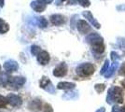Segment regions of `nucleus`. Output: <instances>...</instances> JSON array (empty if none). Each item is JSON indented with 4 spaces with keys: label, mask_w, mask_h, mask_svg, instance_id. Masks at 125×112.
Returning a JSON list of instances; mask_svg holds the SVG:
<instances>
[{
    "label": "nucleus",
    "mask_w": 125,
    "mask_h": 112,
    "mask_svg": "<svg viewBox=\"0 0 125 112\" xmlns=\"http://www.w3.org/2000/svg\"><path fill=\"white\" fill-rule=\"evenodd\" d=\"M86 42L92 46V51L94 53L102 54L104 51V38L98 33H92L87 36Z\"/></svg>",
    "instance_id": "nucleus-1"
},
{
    "label": "nucleus",
    "mask_w": 125,
    "mask_h": 112,
    "mask_svg": "<svg viewBox=\"0 0 125 112\" xmlns=\"http://www.w3.org/2000/svg\"><path fill=\"white\" fill-rule=\"evenodd\" d=\"M106 102L107 104H113V103H117V104H121L123 102V93H122V89L120 87H111L108 92H107V96H106Z\"/></svg>",
    "instance_id": "nucleus-2"
},
{
    "label": "nucleus",
    "mask_w": 125,
    "mask_h": 112,
    "mask_svg": "<svg viewBox=\"0 0 125 112\" xmlns=\"http://www.w3.org/2000/svg\"><path fill=\"white\" fill-rule=\"evenodd\" d=\"M94 71H95V66L91 63H84V64H79L76 69L77 74L83 78L90 77L91 75L94 74Z\"/></svg>",
    "instance_id": "nucleus-3"
},
{
    "label": "nucleus",
    "mask_w": 125,
    "mask_h": 112,
    "mask_svg": "<svg viewBox=\"0 0 125 112\" xmlns=\"http://www.w3.org/2000/svg\"><path fill=\"white\" fill-rule=\"evenodd\" d=\"M53 0H35L31 2V8L37 12H43L46 10L47 5L51 4Z\"/></svg>",
    "instance_id": "nucleus-4"
},
{
    "label": "nucleus",
    "mask_w": 125,
    "mask_h": 112,
    "mask_svg": "<svg viewBox=\"0 0 125 112\" xmlns=\"http://www.w3.org/2000/svg\"><path fill=\"white\" fill-rule=\"evenodd\" d=\"M39 87L46 90L48 92H51V93H54V92H55V89L52 84L50 79L48 77H45V76H43L39 81Z\"/></svg>",
    "instance_id": "nucleus-5"
},
{
    "label": "nucleus",
    "mask_w": 125,
    "mask_h": 112,
    "mask_svg": "<svg viewBox=\"0 0 125 112\" xmlns=\"http://www.w3.org/2000/svg\"><path fill=\"white\" fill-rule=\"evenodd\" d=\"M67 74V65L65 63H62L56 66L53 70V76L57 78H62Z\"/></svg>",
    "instance_id": "nucleus-6"
},
{
    "label": "nucleus",
    "mask_w": 125,
    "mask_h": 112,
    "mask_svg": "<svg viewBox=\"0 0 125 112\" xmlns=\"http://www.w3.org/2000/svg\"><path fill=\"white\" fill-rule=\"evenodd\" d=\"M25 78L23 77H10V84L14 89H19L25 83Z\"/></svg>",
    "instance_id": "nucleus-7"
},
{
    "label": "nucleus",
    "mask_w": 125,
    "mask_h": 112,
    "mask_svg": "<svg viewBox=\"0 0 125 112\" xmlns=\"http://www.w3.org/2000/svg\"><path fill=\"white\" fill-rule=\"evenodd\" d=\"M7 99L9 104H10L12 107H21L22 104V99L21 97L13 93H9L7 96Z\"/></svg>",
    "instance_id": "nucleus-8"
},
{
    "label": "nucleus",
    "mask_w": 125,
    "mask_h": 112,
    "mask_svg": "<svg viewBox=\"0 0 125 112\" xmlns=\"http://www.w3.org/2000/svg\"><path fill=\"white\" fill-rule=\"evenodd\" d=\"M50 19H51L52 24L56 25V26H59V25H62L63 23H65V17L60 15V14H53L50 17Z\"/></svg>",
    "instance_id": "nucleus-9"
},
{
    "label": "nucleus",
    "mask_w": 125,
    "mask_h": 112,
    "mask_svg": "<svg viewBox=\"0 0 125 112\" xmlns=\"http://www.w3.org/2000/svg\"><path fill=\"white\" fill-rule=\"evenodd\" d=\"M77 27H78V32L80 34H87L91 31V26L87 23V21H83V20H79L77 23Z\"/></svg>",
    "instance_id": "nucleus-10"
},
{
    "label": "nucleus",
    "mask_w": 125,
    "mask_h": 112,
    "mask_svg": "<svg viewBox=\"0 0 125 112\" xmlns=\"http://www.w3.org/2000/svg\"><path fill=\"white\" fill-rule=\"evenodd\" d=\"M82 15L91 22V24H92L93 26H94L95 28H97V29H99L100 27H101L100 23L95 20V18L93 16V14H92L91 11H83V12H82Z\"/></svg>",
    "instance_id": "nucleus-11"
},
{
    "label": "nucleus",
    "mask_w": 125,
    "mask_h": 112,
    "mask_svg": "<svg viewBox=\"0 0 125 112\" xmlns=\"http://www.w3.org/2000/svg\"><path fill=\"white\" fill-rule=\"evenodd\" d=\"M37 62L42 65H46L50 62V54L46 51H41L40 53L37 56Z\"/></svg>",
    "instance_id": "nucleus-12"
},
{
    "label": "nucleus",
    "mask_w": 125,
    "mask_h": 112,
    "mask_svg": "<svg viewBox=\"0 0 125 112\" xmlns=\"http://www.w3.org/2000/svg\"><path fill=\"white\" fill-rule=\"evenodd\" d=\"M18 67H19V65L14 60H8L4 64V68L7 72H14L18 69Z\"/></svg>",
    "instance_id": "nucleus-13"
},
{
    "label": "nucleus",
    "mask_w": 125,
    "mask_h": 112,
    "mask_svg": "<svg viewBox=\"0 0 125 112\" xmlns=\"http://www.w3.org/2000/svg\"><path fill=\"white\" fill-rule=\"evenodd\" d=\"M118 66H119V62H118V61L113 62V63H112V64H111V66H110L109 68H108V70L105 72V74H104V76L106 78V79H109V78H111V77L115 74V72L117 71V69H118Z\"/></svg>",
    "instance_id": "nucleus-14"
},
{
    "label": "nucleus",
    "mask_w": 125,
    "mask_h": 112,
    "mask_svg": "<svg viewBox=\"0 0 125 112\" xmlns=\"http://www.w3.org/2000/svg\"><path fill=\"white\" fill-rule=\"evenodd\" d=\"M34 23L40 28H46L48 26V21L45 17H34Z\"/></svg>",
    "instance_id": "nucleus-15"
},
{
    "label": "nucleus",
    "mask_w": 125,
    "mask_h": 112,
    "mask_svg": "<svg viewBox=\"0 0 125 112\" xmlns=\"http://www.w3.org/2000/svg\"><path fill=\"white\" fill-rule=\"evenodd\" d=\"M75 87L76 84L72 82H60L57 85V88L60 90H72Z\"/></svg>",
    "instance_id": "nucleus-16"
},
{
    "label": "nucleus",
    "mask_w": 125,
    "mask_h": 112,
    "mask_svg": "<svg viewBox=\"0 0 125 112\" xmlns=\"http://www.w3.org/2000/svg\"><path fill=\"white\" fill-rule=\"evenodd\" d=\"M10 77L7 73H1L0 74V85L6 87L8 84H10Z\"/></svg>",
    "instance_id": "nucleus-17"
},
{
    "label": "nucleus",
    "mask_w": 125,
    "mask_h": 112,
    "mask_svg": "<svg viewBox=\"0 0 125 112\" xmlns=\"http://www.w3.org/2000/svg\"><path fill=\"white\" fill-rule=\"evenodd\" d=\"M10 30L9 24L6 22L4 20H2L0 18V34H5Z\"/></svg>",
    "instance_id": "nucleus-18"
},
{
    "label": "nucleus",
    "mask_w": 125,
    "mask_h": 112,
    "mask_svg": "<svg viewBox=\"0 0 125 112\" xmlns=\"http://www.w3.org/2000/svg\"><path fill=\"white\" fill-rule=\"evenodd\" d=\"M77 96H78V92H65L63 94L62 98H64V99H74Z\"/></svg>",
    "instance_id": "nucleus-19"
},
{
    "label": "nucleus",
    "mask_w": 125,
    "mask_h": 112,
    "mask_svg": "<svg viewBox=\"0 0 125 112\" xmlns=\"http://www.w3.org/2000/svg\"><path fill=\"white\" fill-rule=\"evenodd\" d=\"M108 68H109V61H108V60H105V61H104V65H103V66H102V68H101L100 74L104 75L105 74V72L108 70Z\"/></svg>",
    "instance_id": "nucleus-20"
},
{
    "label": "nucleus",
    "mask_w": 125,
    "mask_h": 112,
    "mask_svg": "<svg viewBox=\"0 0 125 112\" xmlns=\"http://www.w3.org/2000/svg\"><path fill=\"white\" fill-rule=\"evenodd\" d=\"M40 51H41V49H40V47L37 46V45H33L31 47V53L33 54V55L37 56L38 54L40 53Z\"/></svg>",
    "instance_id": "nucleus-21"
},
{
    "label": "nucleus",
    "mask_w": 125,
    "mask_h": 112,
    "mask_svg": "<svg viewBox=\"0 0 125 112\" xmlns=\"http://www.w3.org/2000/svg\"><path fill=\"white\" fill-rule=\"evenodd\" d=\"M9 102H8V99H7V97H4V96L0 95V108H2V107H5L7 106V104H8Z\"/></svg>",
    "instance_id": "nucleus-22"
},
{
    "label": "nucleus",
    "mask_w": 125,
    "mask_h": 112,
    "mask_svg": "<svg viewBox=\"0 0 125 112\" xmlns=\"http://www.w3.org/2000/svg\"><path fill=\"white\" fill-rule=\"evenodd\" d=\"M77 2H78V3L80 6L84 7V8L90 7V5H91V2H90V0H77Z\"/></svg>",
    "instance_id": "nucleus-23"
},
{
    "label": "nucleus",
    "mask_w": 125,
    "mask_h": 112,
    "mask_svg": "<svg viewBox=\"0 0 125 112\" xmlns=\"http://www.w3.org/2000/svg\"><path fill=\"white\" fill-rule=\"evenodd\" d=\"M94 88H95V90H96L97 92L101 93V92H104V90L105 89V85H104V84H96V85L94 86Z\"/></svg>",
    "instance_id": "nucleus-24"
},
{
    "label": "nucleus",
    "mask_w": 125,
    "mask_h": 112,
    "mask_svg": "<svg viewBox=\"0 0 125 112\" xmlns=\"http://www.w3.org/2000/svg\"><path fill=\"white\" fill-rule=\"evenodd\" d=\"M118 45L121 49H125V38H123V37H119L118 38Z\"/></svg>",
    "instance_id": "nucleus-25"
},
{
    "label": "nucleus",
    "mask_w": 125,
    "mask_h": 112,
    "mask_svg": "<svg viewBox=\"0 0 125 112\" xmlns=\"http://www.w3.org/2000/svg\"><path fill=\"white\" fill-rule=\"evenodd\" d=\"M111 60H112V62H116V61H118L119 59H120V56H119V54L117 53V52H115V51H112L111 53Z\"/></svg>",
    "instance_id": "nucleus-26"
},
{
    "label": "nucleus",
    "mask_w": 125,
    "mask_h": 112,
    "mask_svg": "<svg viewBox=\"0 0 125 112\" xmlns=\"http://www.w3.org/2000/svg\"><path fill=\"white\" fill-rule=\"evenodd\" d=\"M69 3V2H72V3H74L73 0H56V5H62V4H63V3Z\"/></svg>",
    "instance_id": "nucleus-27"
},
{
    "label": "nucleus",
    "mask_w": 125,
    "mask_h": 112,
    "mask_svg": "<svg viewBox=\"0 0 125 112\" xmlns=\"http://www.w3.org/2000/svg\"><path fill=\"white\" fill-rule=\"evenodd\" d=\"M117 10L119 11H124L125 10V4H121V5L117 7Z\"/></svg>",
    "instance_id": "nucleus-28"
},
{
    "label": "nucleus",
    "mask_w": 125,
    "mask_h": 112,
    "mask_svg": "<svg viewBox=\"0 0 125 112\" xmlns=\"http://www.w3.org/2000/svg\"><path fill=\"white\" fill-rule=\"evenodd\" d=\"M112 112H121L120 111V108L117 106H114L113 108H112Z\"/></svg>",
    "instance_id": "nucleus-29"
},
{
    "label": "nucleus",
    "mask_w": 125,
    "mask_h": 112,
    "mask_svg": "<svg viewBox=\"0 0 125 112\" xmlns=\"http://www.w3.org/2000/svg\"><path fill=\"white\" fill-rule=\"evenodd\" d=\"M96 112H105V108L104 107H101L98 110H96Z\"/></svg>",
    "instance_id": "nucleus-30"
},
{
    "label": "nucleus",
    "mask_w": 125,
    "mask_h": 112,
    "mask_svg": "<svg viewBox=\"0 0 125 112\" xmlns=\"http://www.w3.org/2000/svg\"><path fill=\"white\" fill-rule=\"evenodd\" d=\"M5 5V1L4 0H0V8H3Z\"/></svg>",
    "instance_id": "nucleus-31"
},
{
    "label": "nucleus",
    "mask_w": 125,
    "mask_h": 112,
    "mask_svg": "<svg viewBox=\"0 0 125 112\" xmlns=\"http://www.w3.org/2000/svg\"><path fill=\"white\" fill-rule=\"evenodd\" d=\"M120 111H121V112H125V107H121V108H120Z\"/></svg>",
    "instance_id": "nucleus-32"
},
{
    "label": "nucleus",
    "mask_w": 125,
    "mask_h": 112,
    "mask_svg": "<svg viewBox=\"0 0 125 112\" xmlns=\"http://www.w3.org/2000/svg\"><path fill=\"white\" fill-rule=\"evenodd\" d=\"M122 84H123V85H125V81H122Z\"/></svg>",
    "instance_id": "nucleus-33"
},
{
    "label": "nucleus",
    "mask_w": 125,
    "mask_h": 112,
    "mask_svg": "<svg viewBox=\"0 0 125 112\" xmlns=\"http://www.w3.org/2000/svg\"><path fill=\"white\" fill-rule=\"evenodd\" d=\"M0 69H1V66H0Z\"/></svg>",
    "instance_id": "nucleus-34"
}]
</instances>
